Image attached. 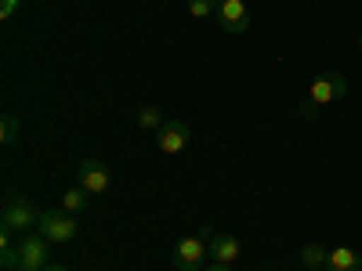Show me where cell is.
Segmentation results:
<instances>
[{
	"label": "cell",
	"instance_id": "cell-1",
	"mask_svg": "<svg viewBox=\"0 0 362 271\" xmlns=\"http://www.w3.org/2000/svg\"><path fill=\"white\" fill-rule=\"evenodd\" d=\"M210 231L214 228H203V231H192L185 239H177V246L170 253L177 271H203L206 267V260H210Z\"/></svg>",
	"mask_w": 362,
	"mask_h": 271
},
{
	"label": "cell",
	"instance_id": "cell-2",
	"mask_svg": "<svg viewBox=\"0 0 362 271\" xmlns=\"http://www.w3.org/2000/svg\"><path fill=\"white\" fill-rule=\"evenodd\" d=\"M348 95V76L344 73H322L312 80V90H308V98L300 102V116H315L319 105H334Z\"/></svg>",
	"mask_w": 362,
	"mask_h": 271
},
{
	"label": "cell",
	"instance_id": "cell-3",
	"mask_svg": "<svg viewBox=\"0 0 362 271\" xmlns=\"http://www.w3.org/2000/svg\"><path fill=\"white\" fill-rule=\"evenodd\" d=\"M37 224H40L37 206L18 192H8L4 195V214H0V228H11L15 235H29V231H37Z\"/></svg>",
	"mask_w": 362,
	"mask_h": 271
},
{
	"label": "cell",
	"instance_id": "cell-4",
	"mask_svg": "<svg viewBox=\"0 0 362 271\" xmlns=\"http://www.w3.org/2000/svg\"><path fill=\"white\" fill-rule=\"evenodd\" d=\"M37 231L47 243H73L80 235V221H76V214H66V210H44Z\"/></svg>",
	"mask_w": 362,
	"mask_h": 271
},
{
	"label": "cell",
	"instance_id": "cell-5",
	"mask_svg": "<svg viewBox=\"0 0 362 271\" xmlns=\"http://www.w3.org/2000/svg\"><path fill=\"white\" fill-rule=\"evenodd\" d=\"M18 250V267L15 271H44L47 264H51V243L40 235V231H29V235H22V243L15 246Z\"/></svg>",
	"mask_w": 362,
	"mask_h": 271
},
{
	"label": "cell",
	"instance_id": "cell-6",
	"mask_svg": "<svg viewBox=\"0 0 362 271\" xmlns=\"http://www.w3.org/2000/svg\"><path fill=\"white\" fill-rule=\"evenodd\" d=\"M76 181H80V188L90 192V195H105L109 185H112V174L102 159H80L76 167Z\"/></svg>",
	"mask_w": 362,
	"mask_h": 271
},
{
	"label": "cell",
	"instance_id": "cell-7",
	"mask_svg": "<svg viewBox=\"0 0 362 271\" xmlns=\"http://www.w3.org/2000/svg\"><path fill=\"white\" fill-rule=\"evenodd\" d=\"M218 25L225 29V33L239 37V33H247L250 29V8H247V0H221L218 4Z\"/></svg>",
	"mask_w": 362,
	"mask_h": 271
},
{
	"label": "cell",
	"instance_id": "cell-8",
	"mask_svg": "<svg viewBox=\"0 0 362 271\" xmlns=\"http://www.w3.org/2000/svg\"><path fill=\"white\" fill-rule=\"evenodd\" d=\"M189 138H192V131H189L185 119H167V124L156 131V148L163 156H177L181 148L189 145Z\"/></svg>",
	"mask_w": 362,
	"mask_h": 271
},
{
	"label": "cell",
	"instance_id": "cell-9",
	"mask_svg": "<svg viewBox=\"0 0 362 271\" xmlns=\"http://www.w3.org/2000/svg\"><path fill=\"white\" fill-rule=\"evenodd\" d=\"M243 257V243L232 231H210V260L214 264H235Z\"/></svg>",
	"mask_w": 362,
	"mask_h": 271
},
{
	"label": "cell",
	"instance_id": "cell-10",
	"mask_svg": "<svg viewBox=\"0 0 362 271\" xmlns=\"http://www.w3.org/2000/svg\"><path fill=\"white\" fill-rule=\"evenodd\" d=\"M326 271H362V257L348 246H337V250H329Z\"/></svg>",
	"mask_w": 362,
	"mask_h": 271
},
{
	"label": "cell",
	"instance_id": "cell-11",
	"mask_svg": "<svg viewBox=\"0 0 362 271\" xmlns=\"http://www.w3.org/2000/svg\"><path fill=\"white\" fill-rule=\"evenodd\" d=\"M134 119H138V127H141V131H160V127L167 124V116H163L160 105H141V109L134 112Z\"/></svg>",
	"mask_w": 362,
	"mask_h": 271
},
{
	"label": "cell",
	"instance_id": "cell-12",
	"mask_svg": "<svg viewBox=\"0 0 362 271\" xmlns=\"http://www.w3.org/2000/svg\"><path fill=\"white\" fill-rule=\"evenodd\" d=\"M297 260L305 264L308 271H322V267H326V260H329V250H326V246H315V243H312V246H305V250L297 253Z\"/></svg>",
	"mask_w": 362,
	"mask_h": 271
},
{
	"label": "cell",
	"instance_id": "cell-13",
	"mask_svg": "<svg viewBox=\"0 0 362 271\" xmlns=\"http://www.w3.org/2000/svg\"><path fill=\"white\" fill-rule=\"evenodd\" d=\"M22 134V119L15 112H4V119H0V141H4V148H11Z\"/></svg>",
	"mask_w": 362,
	"mask_h": 271
},
{
	"label": "cell",
	"instance_id": "cell-14",
	"mask_svg": "<svg viewBox=\"0 0 362 271\" xmlns=\"http://www.w3.org/2000/svg\"><path fill=\"white\" fill-rule=\"evenodd\" d=\"M87 203H90V192H83L80 185H76V188H69V192L62 195V210H66V214H83Z\"/></svg>",
	"mask_w": 362,
	"mask_h": 271
},
{
	"label": "cell",
	"instance_id": "cell-15",
	"mask_svg": "<svg viewBox=\"0 0 362 271\" xmlns=\"http://www.w3.org/2000/svg\"><path fill=\"white\" fill-rule=\"evenodd\" d=\"M218 4H221V0H189V15L192 18H210V15H218Z\"/></svg>",
	"mask_w": 362,
	"mask_h": 271
},
{
	"label": "cell",
	"instance_id": "cell-16",
	"mask_svg": "<svg viewBox=\"0 0 362 271\" xmlns=\"http://www.w3.org/2000/svg\"><path fill=\"white\" fill-rule=\"evenodd\" d=\"M15 11H18V0H0V18H4V22H8Z\"/></svg>",
	"mask_w": 362,
	"mask_h": 271
},
{
	"label": "cell",
	"instance_id": "cell-17",
	"mask_svg": "<svg viewBox=\"0 0 362 271\" xmlns=\"http://www.w3.org/2000/svg\"><path fill=\"white\" fill-rule=\"evenodd\" d=\"M203 271H232V264H214V260H210Z\"/></svg>",
	"mask_w": 362,
	"mask_h": 271
},
{
	"label": "cell",
	"instance_id": "cell-18",
	"mask_svg": "<svg viewBox=\"0 0 362 271\" xmlns=\"http://www.w3.org/2000/svg\"><path fill=\"white\" fill-rule=\"evenodd\" d=\"M44 271H69V267H66V264H58V260H51V264H47Z\"/></svg>",
	"mask_w": 362,
	"mask_h": 271
},
{
	"label": "cell",
	"instance_id": "cell-19",
	"mask_svg": "<svg viewBox=\"0 0 362 271\" xmlns=\"http://www.w3.org/2000/svg\"><path fill=\"white\" fill-rule=\"evenodd\" d=\"M358 47H362V33H358Z\"/></svg>",
	"mask_w": 362,
	"mask_h": 271
},
{
	"label": "cell",
	"instance_id": "cell-20",
	"mask_svg": "<svg viewBox=\"0 0 362 271\" xmlns=\"http://www.w3.org/2000/svg\"><path fill=\"white\" fill-rule=\"evenodd\" d=\"M322 271H326V267H322Z\"/></svg>",
	"mask_w": 362,
	"mask_h": 271
}]
</instances>
